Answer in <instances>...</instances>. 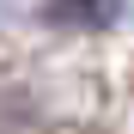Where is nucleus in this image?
I'll return each instance as SVG.
<instances>
[{"instance_id":"obj_1","label":"nucleus","mask_w":134,"mask_h":134,"mask_svg":"<svg viewBox=\"0 0 134 134\" xmlns=\"http://www.w3.org/2000/svg\"><path fill=\"white\" fill-rule=\"evenodd\" d=\"M116 12H122V0H49V25H67V31H104V25H116Z\"/></svg>"}]
</instances>
